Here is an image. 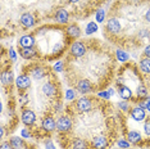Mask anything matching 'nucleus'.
I'll list each match as a JSON object with an SVG mask.
<instances>
[{
    "label": "nucleus",
    "instance_id": "1",
    "mask_svg": "<svg viewBox=\"0 0 150 149\" xmlns=\"http://www.w3.org/2000/svg\"><path fill=\"white\" fill-rule=\"evenodd\" d=\"M37 39V48L41 55L47 60H52L62 55L68 43V33L55 26H44L35 32Z\"/></svg>",
    "mask_w": 150,
    "mask_h": 149
},
{
    "label": "nucleus",
    "instance_id": "6",
    "mask_svg": "<svg viewBox=\"0 0 150 149\" xmlns=\"http://www.w3.org/2000/svg\"><path fill=\"white\" fill-rule=\"evenodd\" d=\"M68 143L64 144V147H69L68 149H90L91 147L87 144V141L82 138L73 136L72 139H67Z\"/></svg>",
    "mask_w": 150,
    "mask_h": 149
},
{
    "label": "nucleus",
    "instance_id": "16",
    "mask_svg": "<svg viewBox=\"0 0 150 149\" xmlns=\"http://www.w3.org/2000/svg\"><path fill=\"white\" fill-rule=\"evenodd\" d=\"M131 117L134 118L137 122H141L146 118V113H145V108L142 107H135L134 109H131Z\"/></svg>",
    "mask_w": 150,
    "mask_h": 149
},
{
    "label": "nucleus",
    "instance_id": "14",
    "mask_svg": "<svg viewBox=\"0 0 150 149\" xmlns=\"http://www.w3.org/2000/svg\"><path fill=\"white\" fill-rule=\"evenodd\" d=\"M31 85V79H30L27 74H19L18 79L16 80V86L18 90H26L27 87H30Z\"/></svg>",
    "mask_w": 150,
    "mask_h": 149
},
{
    "label": "nucleus",
    "instance_id": "35",
    "mask_svg": "<svg viewBox=\"0 0 150 149\" xmlns=\"http://www.w3.org/2000/svg\"><path fill=\"white\" fill-rule=\"evenodd\" d=\"M14 148V147H13ZM14 149H36V148H33L32 145H27V144H23L21 148H14Z\"/></svg>",
    "mask_w": 150,
    "mask_h": 149
},
{
    "label": "nucleus",
    "instance_id": "2",
    "mask_svg": "<svg viewBox=\"0 0 150 149\" xmlns=\"http://www.w3.org/2000/svg\"><path fill=\"white\" fill-rule=\"evenodd\" d=\"M105 31L110 39L117 40V37L122 33V25L121 21L117 18V17H110V18L107 21V25H105Z\"/></svg>",
    "mask_w": 150,
    "mask_h": 149
},
{
    "label": "nucleus",
    "instance_id": "9",
    "mask_svg": "<svg viewBox=\"0 0 150 149\" xmlns=\"http://www.w3.org/2000/svg\"><path fill=\"white\" fill-rule=\"evenodd\" d=\"M117 90H118V95L123 100H129L134 96L132 89L128 87L127 85H125V84H117Z\"/></svg>",
    "mask_w": 150,
    "mask_h": 149
},
{
    "label": "nucleus",
    "instance_id": "20",
    "mask_svg": "<svg viewBox=\"0 0 150 149\" xmlns=\"http://www.w3.org/2000/svg\"><path fill=\"white\" fill-rule=\"evenodd\" d=\"M140 70L142 73L150 74V58H142L140 60Z\"/></svg>",
    "mask_w": 150,
    "mask_h": 149
},
{
    "label": "nucleus",
    "instance_id": "37",
    "mask_svg": "<svg viewBox=\"0 0 150 149\" xmlns=\"http://www.w3.org/2000/svg\"><path fill=\"white\" fill-rule=\"evenodd\" d=\"M9 54H11V58L14 60V59H16V53H14V50H13V49H9Z\"/></svg>",
    "mask_w": 150,
    "mask_h": 149
},
{
    "label": "nucleus",
    "instance_id": "36",
    "mask_svg": "<svg viewBox=\"0 0 150 149\" xmlns=\"http://www.w3.org/2000/svg\"><path fill=\"white\" fill-rule=\"evenodd\" d=\"M118 106L121 107L123 111H127V109H128V104H127V103H119Z\"/></svg>",
    "mask_w": 150,
    "mask_h": 149
},
{
    "label": "nucleus",
    "instance_id": "11",
    "mask_svg": "<svg viewBox=\"0 0 150 149\" xmlns=\"http://www.w3.org/2000/svg\"><path fill=\"white\" fill-rule=\"evenodd\" d=\"M74 86H76V89L80 91L81 94H87V93H90V91L94 90L93 84H91L88 80H78Z\"/></svg>",
    "mask_w": 150,
    "mask_h": 149
},
{
    "label": "nucleus",
    "instance_id": "27",
    "mask_svg": "<svg viewBox=\"0 0 150 149\" xmlns=\"http://www.w3.org/2000/svg\"><path fill=\"white\" fill-rule=\"evenodd\" d=\"M54 70H55L57 72H62V71L64 70V63L63 62H58L55 66H54Z\"/></svg>",
    "mask_w": 150,
    "mask_h": 149
},
{
    "label": "nucleus",
    "instance_id": "23",
    "mask_svg": "<svg viewBox=\"0 0 150 149\" xmlns=\"http://www.w3.org/2000/svg\"><path fill=\"white\" fill-rule=\"evenodd\" d=\"M115 54H117L118 60H121V62H127V60H128V54L126 52H123V50L118 49L117 52H115Z\"/></svg>",
    "mask_w": 150,
    "mask_h": 149
},
{
    "label": "nucleus",
    "instance_id": "18",
    "mask_svg": "<svg viewBox=\"0 0 150 149\" xmlns=\"http://www.w3.org/2000/svg\"><path fill=\"white\" fill-rule=\"evenodd\" d=\"M67 33L71 39H76V37L81 36V30L77 25H71V26L67 27Z\"/></svg>",
    "mask_w": 150,
    "mask_h": 149
},
{
    "label": "nucleus",
    "instance_id": "21",
    "mask_svg": "<svg viewBox=\"0 0 150 149\" xmlns=\"http://www.w3.org/2000/svg\"><path fill=\"white\" fill-rule=\"evenodd\" d=\"M127 139H128L129 143L139 144L140 141H141V135H140V133H137V131H129Z\"/></svg>",
    "mask_w": 150,
    "mask_h": 149
},
{
    "label": "nucleus",
    "instance_id": "10",
    "mask_svg": "<svg viewBox=\"0 0 150 149\" xmlns=\"http://www.w3.org/2000/svg\"><path fill=\"white\" fill-rule=\"evenodd\" d=\"M54 19H55V22L59 23V25H66L68 22V19H69V13H68L66 9L59 8L54 13Z\"/></svg>",
    "mask_w": 150,
    "mask_h": 149
},
{
    "label": "nucleus",
    "instance_id": "33",
    "mask_svg": "<svg viewBox=\"0 0 150 149\" xmlns=\"http://www.w3.org/2000/svg\"><path fill=\"white\" fill-rule=\"evenodd\" d=\"M144 55L146 57V58H150V44L146 45V48L144 49Z\"/></svg>",
    "mask_w": 150,
    "mask_h": 149
},
{
    "label": "nucleus",
    "instance_id": "26",
    "mask_svg": "<svg viewBox=\"0 0 150 149\" xmlns=\"http://www.w3.org/2000/svg\"><path fill=\"white\" fill-rule=\"evenodd\" d=\"M141 106H142V108H145L148 112H150V98H146V99L141 103Z\"/></svg>",
    "mask_w": 150,
    "mask_h": 149
},
{
    "label": "nucleus",
    "instance_id": "28",
    "mask_svg": "<svg viewBox=\"0 0 150 149\" xmlns=\"http://www.w3.org/2000/svg\"><path fill=\"white\" fill-rule=\"evenodd\" d=\"M118 147L121 148V149H127V148L129 147V144H128L126 140H119V141H118Z\"/></svg>",
    "mask_w": 150,
    "mask_h": 149
},
{
    "label": "nucleus",
    "instance_id": "3",
    "mask_svg": "<svg viewBox=\"0 0 150 149\" xmlns=\"http://www.w3.org/2000/svg\"><path fill=\"white\" fill-rule=\"evenodd\" d=\"M76 109L78 113H85V112H90L94 109L95 107V100L93 98H86V96H82L80 99L76 100V104H74Z\"/></svg>",
    "mask_w": 150,
    "mask_h": 149
},
{
    "label": "nucleus",
    "instance_id": "24",
    "mask_svg": "<svg viewBox=\"0 0 150 149\" xmlns=\"http://www.w3.org/2000/svg\"><path fill=\"white\" fill-rule=\"evenodd\" d=\"M104 19H105V12H104V9H99V11L96 12V21L99 23H103Z\"/></svg>",
    "mask_w": 150,
    "mask_h": 149
},
{
    "label": "nucleus",
    "instance_id": "19",
    "mask_svg": "<svg viewBox=\"0 0 150 149\" xmlns=\"http://www.w3.org/2000/svg\"><path fill=\"white\" fill-rule=\"evenodd\" d=\"M12 81H13V73L11 71H5L1 74V84L4 86H11L12 85Z\"/></svg>",
    "mask_w": 150,
    "mask_h": 149
},
{
    "label": "nucleus",
    "instance_id": "25",
    "mask_svg": "<svg viewBox=\"0 0 150 149\" xmlns=\"http://www.w3.org/2000/svg\"><path fill=\"white\" fill-rule=\"evenodd\" d=\"M66 98L68 100H73L74 98H76V91H74L73 89H68L67 93H66Z\"/></svg>",
    "mask_w": 150,
    "mask_h": 149
},
{
    "label": "nucleus",
    "instance_id": "30",
    "mask_svg": "<svg viewBox=\"0 0 150 149\" xmlns=\"http://www.w3.org/2000/svg\"><path fill=\"white\" fill-rule=\"evenodd\" d=\"M144 19H145L146 23H149V25H150V6L146 9L145 13H144Z\"/></svg>",
    "mask_w": 150,
    "mask_h": 149
},
{
    "label": "nucleus",
    "instance_id": "34",
    "mask_svg": "<svg viewBox=\"0 0 150 149\" xmlns=\"http://www.w3.org/2000/svg\"><path fill=\"white\" fill-rule=\"evenodd\" d=\"M21 134H22L23 138H30L31 136V133H28V130H26V128H23V130L21 131Z\"/></svg>",
    "mask_w": 150,
    "mask_h": 149
},
{
    "label": "nucleus",
    "instance_id": "22",
    "mask_svg": "<svg viewBox=\"0 0 150 149\" xmlns=\"http://www.w3.org/2000/svg\"><path fill=\"white\" fill-rule=\"evenodd\" d=\"M98 31V25L94 22H88L87 26H86V35H91V33H95Z\"/></svg>",
    "mask_w": 150,
    "mask_h": 149
},
{
    "label": "nucleus",
    "instance_id": "32",
    "mask_svg": "<svg viewBox=\"0 0 150 149\" xmlns=\"http://www.w3.org/2000/svg\"><path fill=\"white\" fill-rule=\"evenodd\" d=\"M45 148H46V149H55V147H54L53 143L50 141V139H46V141H45Z\"/></svg>",
    "mask_w": 150,
    "mask_h": 149
},
{
    "label": "nucleus",
    "instance_id": "4",
    "mask_svg": "<svg viewBox=\"0 0 150 149\" xmlns=\"http://www.w3.org/2000/svg\"><path fill=\"white\" fill-rule=\"evenodd\" d=\"M86 41H74L71 45L69 49V55L73 58H81L85 54L87 53V46H86Z\"/></svg>",
    "mask_w": 150,
    "mask_h": 149
},
{
    "label": "nucleus",
    "instance_id": "31",
    "mask_svg": "<svg viewBox=\"0 0 150 149\" xmlns=\"http://www.w3.org/2000/svg\"><path fill=\"white\" fill-rule=\"evenodd\" d=\"M98 95H99V98H104V99H108L110 94H109V91H100Z\"/></svg>",
    "mask_w": 150,
    "mask_h": 149
},
{
    "label": "nucleus",
    "instance_id": "17",
    "mask_svg": "<svg viewBox=\"0 0 150 149\" xmlns=\"http://www.w3.org/2000/svg\"><path fill=\"white\" fill-rule=\"evenodd\" d=\"M19 54H21V57L23 59H33L37 55L33 48H21Z\"/></svg>",
    "mask_w": 150,
    "mask_h": 149
},
{
    "label": "nucleus",
    "instance_id": "5",
    "mask_svg": "<svg viewBox=\"0 0 150 149\" xmlns=\"http://www.w3.org/2000/svg\"><path fill=\"white\" fill-rule=\"evenodd\" d=\"M73 127V118L69 117L68 114H63L58 118L57 121V128L59 133H68Z\"/></svg>",
    "mask_w": 150,
    "mask_h": 149
},
{
    "label": "nucleus",
    "instance_id": "15",
    "mask_svg": "<svg viewBox=\"0 0 150 149\" xmlns=\"http://www.w3.org/2000/svg\"><path fill=\"white\" fill-rule=\"evenodd\" d=\"M36 44V39L32 35H23L18 41V46L21 48H33V45Z\"/></svg>",
    "mask_w": 150,
    "mask_h": 149
},
{
    "label": "nucleus",
    "instance_id": "7",
    "mask_svg": "<svg viewBox=\"0 0 150 149\" xmlns=\"http://www.w3.org/2000/svg\"><path fill=\"white\" fill-rule=\"evenodd\" d=\"M109 139L105 136L104 134L101 135H98L95 136L94 139L90 140V145H91V149H108L109 147Z\"/></svg>",
    "mask_w": 150,
    "mask_h": 149
},
{
    "label": "nucleus",
    "instance_id": "12",
    "mask_svg": "<svg viewBox=\"0 0 150 149\" xmlns=\"http://www.w3.org/2000/svg\"><path fill=\"white\" fill-rule=\"evenodd\" d=\"M41 128L45 133H53L54 130L57 128V122H55V120L52 117V116H47L45 117L42 120V122H41Z\"/></svg>",
    "mask_w": 150,
    "mask_h": 149
},
{
    "label": "nucleus",
    "instance_id": "13",
    "mask_svg": "<svg viewBox=\"0 0 150 149\" xmlns=\"http://www.w3.org/2000/svg\"><path fill=\"white\" fill-rule=\"evenodd\" d=\"M19 22H21V25L25 27V28H31V27L35 26V17L32 16V13L26 12L21 16Z\"/></svg>",
    "mask_w": 150,
    "mask_h": 149
},
{
    "label": "nucleus",
    "instance_id": "38",
    "mask_svg": "<svg viewBox=\"0 0 150 149\" xmlns=\"http://www.w3.org/2000/svg\"><path fill=\"white\" fill-rule=\"evenodd\" d=\"M68 1H69V3H72V4H76V3H78V1H80V0H68Z\"/></svg>",
    "mask_w": 150,
    "mask_h": 149
},
{
    "label": "nucleus",
    "instance_id": "8",
    "mask_svg": "<svg viewBox=\"0 0 150 149\" xmlns=\"http://www.w3.org/2000/svg\"><path fill=\"white\" fill-rule=\"evenodd\" d=\"M21 118H22V122L26 125V126H32L36 121V113L33 112L32 109L27 108V109H23L22 111V114H21Z\"/></svg>",
    "mask_w": 150,
    "mask_h": 149
},
{
    "label": "nucleus",
    "instance_id": "29",
    "mask_svg": "<svg viewBox=\"0 0 150 149\" xmlns=\"http://www.w3.org/2000/svg\"><path fill=\"white\" fill-rule=\"evenodd\" d=\"M144 131H145V134L148 135V136H150V120H148L145 122V125H144Z\"/></svg>",
    "mask_w": 150,
    "mask_h": 149
}]
</instances>
